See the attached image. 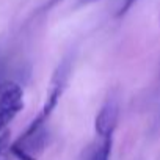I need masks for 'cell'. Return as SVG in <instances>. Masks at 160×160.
Returning a JSON list of instances; mask_svg holds the SVG:
<instances>
[{
  "label": "cell",
  "mask_w": 160,
  "mask_h": 160,
  "mask_svg": "<svg viewBox=\"0 0 160 160\" xmlns=\"http://www.w3.org/2000/svg\"><path fill=\"white\" fill-rule=\"evenodd\" d=\"M58 99H60L58 94L50 93L41 113L30 122V126L25 129V132L10 146L11 154L16 155L19 160H38L41 157V154L44 152L47 141H49L47 122H49V118H50Z\"/></svg>",
  "instance_id": "cell-1"
},
{
  "label": "cell",
  "mask_w": 160,
  "mask_h": 160,
  "mask_svg": "<svg viewBox=\"0 0 160 160\" xmlns=\"http://www.w3.org/2000/svg\"><path fill=\"white\" fill-rule=\"evenodd\" d=\"M24 108V90L14 80L0 82V133Z\"/></svg>",
  "instance_id": "cell-2"
},
{
  "label": "cell",
  "mask_w": 160,
  "mask_h": 160,
  "mask_svg": "<svg viewBox=\"0 0 160 160\" xmlns=\"http://www.w3.org/2000/svg\"><path fill=\"white\" fill-rule=\"evenodd\" d=\"M135 2H137V0H124V3H122L121 8H119V14H124V13H126V11H127Z\"/></svg>",
  "instance_id": "cell-6"
},
{
  "label": "cell",
  "mask_w": 160,
  "mask_h": 160,
  "mask_svg": "<svg viewBox=\"0 0 160 160\" xmlns=\"http://www.w3.org/2000/svg\"><path fill=\"white\" fill-rule=\"evenodd\" d=\"M3 72H5V58H3L2 53H0V82H2V80H5V78H3Z\"/></svg>",
  "instance_id": "cell-7"
},
{
  "label": "cell",
  "mask_w": 160,
  "mask_h": 160,
  "mask_svg": "<svg viewBox=\"0 0 160 160\" xmlns=\"http://www.w3.org/2000/svg\"><path fill=\"white\" fill-rule=\"evenodd\" d=\"M93 2H98V0H80V3H83V5H88V3H93Z\"/></svg>",
  "instance_id": "cell-8"
},
{
  "label": "cell",
  "mask_w": 160,
  "mask_h": 160,
  "mask_svg": "<svg viewBox=\"0 0 160 160\" xmlns=\"http://www.w3.org/2000/svg\"><path fill=\"white\" fill-rule=\"evenodd\" d=\"M112 148L113 137H99V140L90 146L85 160H110Z\"/></svg>",
  "instance_id": "cell-4"
},
{
  "label": "cell",
  "mask_w": 160,
  "mask_h": 160,
  "mask_svg": "<svg viewBox=\"0 0 160 160\" xmlns=\"http://www.w3.org/2000/svg\"><path fill=\"white\" fill-rule=\"evenodd\" d=\"M119 119V104L116 99L110 98L101 107L94 119V129L98 137H113Z\"/></svg>",
  "instance_id": "cell-3"
},
{
  "label": "cell",
  "mask_w": 160,
  "mask_h": 160,
  "mask_svg": "<svg viewBox=\"0 0 160 160\" xmlns=\"http://www.w3.org/2000/svg\"><path fill=\"white\" fill-rule=\"evenodd\" d=\"M10 135L8 132L0 133V160H10Z\"/></svg>",
  "instance_id": "cell-5"
}]
</instances>
